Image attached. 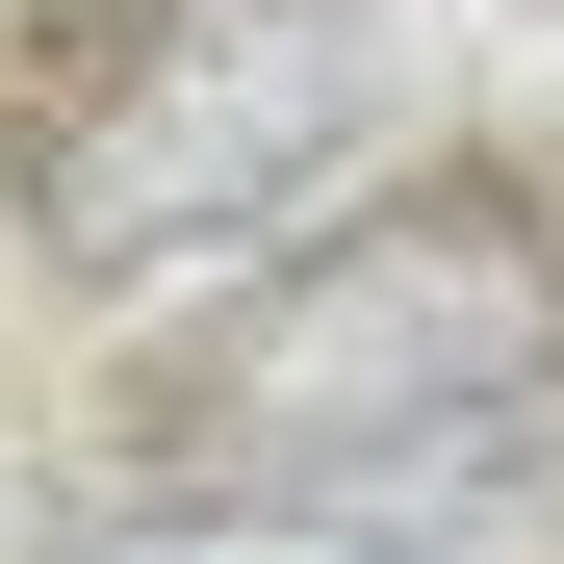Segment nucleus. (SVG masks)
<instances>
[{
  "instance_id": "nucleus-1",
  "label": "nucleus",
  "mask_w": 564,
  "mask_h": 564,
  "mask_svg": "<svg viewBox=\"0 0 564 564\" xmlns=\"http://www.w3.org/2000/svg\"><path fill=\"white\" fill-rule=\"evenodd\" d=\"M359 104H386L359 0H154L129 52H77L26 129H0V180H26V231L77 282H180V257H231V231L308 206L359 154Z\"/></svg>"
},
{
  "instance_id": "nucleus-2",
  "label": "nucleus",
  "mask_w": 564,
  "mask_h": 564,
  "mask_svg": "<svg viewBox=\"0 0 564 564\" xmlns=\"http://www.w3.org/2000/svg\"><path fill=\"white\" fill-rule=\"evenodd\" d=\"M206 411H231L257 462H411V436L564 411V231L488 206V180H436V206L282 257V308L206 359Z\"/></svg>"
},
{
  "instance_id": "nucleus-3",
  "label": "nucleus",
  "mask_w": 564,
  "mask_h": 564,
  "mask_svg": "<svg viewBox=\"0 0 564 564\" xmlns=\"http://www.w3.org/2000/svg\"><path fill=\"white\" fill-rule=\"evenodd\" d=\"M77 564H386V513H359V488H154Z\"/></svg>"
}]
</instances>
